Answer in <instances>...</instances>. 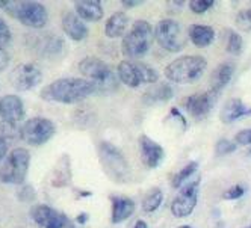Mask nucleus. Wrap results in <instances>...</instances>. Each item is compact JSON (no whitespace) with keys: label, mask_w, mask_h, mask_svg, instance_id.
<instances>
[{"label":"nucleus","mask_w":251,"mask_h":228,"mask_svg":"<svg viewBox=\"0 0 251 228\" xmlns=\"http://www.w3.org/2000/svg\"><path fill=\"white\" fill-rule=\"evenodd\" d=\"M96 92V85L82 77H64L44 86L40 95L46 101L73 104Z\"/></svg>","instance_id":"nucleus-1"},{"label":"nucleus","mask_w":251,"mask_h":228,"mask_svg":"<svg viewBox=\"0 0 251 228\" xmlns=\"http://www.w3.org/2000/svg\"><path fill=\"white\" fill-rule=\"evenodd\" d=\"M79 71L86 80L96 85V92L109 94L118 88V74H114L111 67L96 56H86L79 62Z\"/></svg>","instance_id":"nucleus-2"},{"label":"nucleus","mask_w":251,"mask_h":228,"mask_svg":"<svg viewBox=\"0 0 251 228\" xmlns=\"http://www.w3.org/2000/svg\"><path fill=\"white\" fill-rule=\"evenodd\" d=\"M153 27L146 20H136L132 29L124 35L121 50L123 55L130 59H138L147 55L153 44Z\"/></svg>","instance_id":"nucleus-3"},{"label":"nucleus","mask_w":251,"mask_h":228,"mask_svg":"<svg viewBox=\"0 0 251 228\" xmlns=\"http://www.w3.org/2000/svg\"><path fill=\"white\" fill-rule=\"evenodd\" d=\"M97 151L100 163L107 177L121 184L130 180V165L117 147H114L111 142L101 141L97 147Z\"/></svg>","instance_id":"nucleus-4"},{"label":"nucleus","mask_w":251,"mask_h":228,"mask_svg":"<svg viewBox=\"0 0 251 228\" xmlns=\"http://www.w3.org/2000/svg\"><path fill=\"white\" fill-rule=\"evenodd\" d=\"M206 67L207 61L203 56H180L165 68V77L174 83H191L204 73Z\"/></svg>","instance_id":"nucleus-5"},{"label":"nucleus","mask_w":251,"mask_h":228,"mask_svg":"<svg viewBox=\"0 0 251 228\" xmlns=\"http://www.w3.org/2000/svg\"><path fill=\"white\" fill-rule=\"evenodd\" d=\"M5 11L32 29H41L49 22L47 9L40 2H8Z\"/></svg>","instance_id":"nucleus-6"},{"label":"nucleus","mask_w":251,"mask_h":228,"mask_svg":"<svg viewBox=\"0 0 251 228\" xmlns=\"http://www.w3.org/2000/svg\"><path fill=\"white\" fill-rule=\"evenodd\" d=\"M30 154L25 148L12 150L0 166V182L8 184H22L27 175Z\"/></svg>","instance_id":"nucleus-7"},{"label":"nucleus","mask_w":251,"mask_h":228,"mask_svg":"<svg viewBox=\"0 0 251 228\" xmlns=\"http://www.w3.org/2000/svg\"><path fill=\"white\" fill-rule=\"evenodd\" d=\"M154 40L162 48L176 53V51L183 50L186 44V35L180 23L173 19H165L156 24Z\"/></svg>","instance_id":"nucleus-8"},{"label":"nucleus","mask_w":251,"mask_h":228,"mask_svg":"<svg viewBox=\"0 0 251 228\" xmlns=\"http://www.w3.org/2000/svg\"><path fill=\"white\" fill-rule=\"evenodd\" d=\"M22 137L29 145H43L49 139L53 137L56 133V127L53 124V121L43 116H35L25 122V126L20 129Z\"/></svg>","instance_id":"nucleus-9"},{"label":"nucleus","mask_w":251,"mask_h":228,"mask_svg":"<svg viewBox=\"0 0 251 228\" xmlns=\"http://www.w3.org/2000/svg\"><path fill=\"white\" fill-rule=\"evenodd\" d=\"M30 216L38 227L41 228H75L64 213L58 212L47 204H37L30 208Z\"/></svg>","instance_id":"nucleus-10"},{"label":"nucleus","mask_w":251,"mask_h":228,"mask_svg":"<svg viewBox=\"0 0 251 228\" xmlns=\"http://www.w3.org/2000/svg\"><path fill=\"white\" fill-rule=\"evenodd\" d=\"M43 80V71L35 64H22L12 69L9 76L11 85L17 91H30Z\"/></svg>","instance_id":"nucleus-11"},{"label":"nucleus","mask_w":251,"mask_h":228,"mask_svg":"<svg viewBox=\"0 0 251 228\" xmlns=\"http://www.w3.org/2000/svg\"><path fill=\"white\" fill-rule=\"evenodd\" d=\"M199 186L200 180H195L191 183H186V186L182 187L171 204V213L176 218H186L189 216L197 205V198H199Z\"/></svg>","instance_id":"nucleus-12"},{"label":"nucleus","mask_w":251,"mask_h":228,"mask_svg":"<svg viewBox=\"0 0 251 228\" xmlns=\"http://www.w3.org/2000/svg\"><path fill=\"white\" fill-rule=\"evenodd\" d=\"M217 98H218V94L213 92L212 90H209L206 92L192 94V95L186 97V100H185V109L194 118L201 119L215 106V103H217Z\"/></svg>","instance_id":"nucleus-13"},{"label":"nucleus","mask_w":251,"mask_h":228,"mask_svg":"<svg viewBox=\"0 0 251 228\" xmlns=\"http://www.w3.org/2000/svg\"><path fill=\"white\" fill-rule=\"evenodd\" d=\"M33 38V48L43 58L55 59L65 53V43L56 35H37Z\"/></svg>","instance_id":"nucleus-14"},{"label":"nucleus","mask_w":251,"mask_h":228,"mask_svg":"<svg viewBox=\"0 0 251 228\" xmlns=\"http://www.w3.org/2000/svg\"><path fill=\"white\" fill-rule=\"evenodd\" d=\"M0 118L8 124H17L25 118V104L20 97L5 95L0 98Z\"/></svg>","instance_id":"nucleus-15"},{"label":"nucleus","mask_w":251,"mask_h":228,"mask_svg":"<svg viewBox=\"0 0 251 228\" xmlns=\"http://www.w3.org/2000/svg\"><path fill=\"white\" fill-rule=\"evenodd\" d=\"M139 150H141V157L149 168H157L162 163L165 151L157 142H154L153 139H150L147 135H141L139 137Z\"/></svg>","instance_id":"nucleus-16"},{"label":"nucleus","mask_w":251,"mask_h":228,"mask_svg":"<svg viewBox=\"0 0 251 228\" xmlns=\"http://www.w3.org/2000/svg\"><path fill=\"white\" fill-rule=\"evenodd\" d=\"M62 30L73 41H83L88 37V27L82 19L75 12H65L62 15Z\"/></svg>","instance_id":"nucleus-17"},{"label":"nucleus","mask_w":251,"mask_h":228,"mask_svg":"<svg viewBox=\"0 0 251 228\" xmlns=\"http://www.w3.org/2000/svg\"><path fill=\"white\" fill-rule=\"evenodd\" d=\"M247 115H251V108H247L239 98H228L221 108L220 119L226 122V124H230V122Z\"/></svg>","instance_id":"nucleus-18"},{"label":"nucleus","mask_w":251,"mask_h":228,"mask_svg":"<svg viewBox=\"0 0 251 228\" xmlns=\"http://www.w3.org/2000/svg\"><path fill=\"white\" fill-rule=\"evenodd\" d=\"M111 203H112V215H111V218H112L114 224L124 222L126 219H129L135 213V201L132 198L112 195Z\"/></svg>","instance_id":"nucleus-19"},{"label":"nucleus","mask_w":251,"mask_h":228,"mask_svg":"<svg viewBox=\"0 0 251 228\" xmlns=\"http://www.w3.org/2000/svg\"><path fill=\"white\" fill-rule=\"evenodd\" d=\"M118 79L129 88H138L142 85L141 80V73H139V65L138 62L132 61H121L117 68Z\"/></svg>","instance_id":"nucleus-20"},{"label":"nucleus","mask_w":251,"mask_h":228,"mask_svg":"<svg viewBox=\"0 0 251 228\" xmlns=\"http://www.w3.org/2000/svg\"><path fill=\"white\" fill-rule=\"evenodd\" d=\"M233 73H235V65H233V64H230V62L220 64L217 68L213 69V73H212V79H210L212 80V86H210V90L220 95L221 91L230 83V80L233 77Z\"/></svg>","instance_id":"nucleus-21"},{"label":"nucleus","mask_w":251,"mask_h":228,"mask_svg":"<svg viewBox=\"0 0 251 228\" xmlns=\"http://www.w3.org/2000/svg\"><path fill=\"white\" fill-rule=\"evenodd\" d=\"M76 14L85 22H99L103 17V6L99 0H82L75 3Z\"/></svg>","instance_id":"nucleus-22"},{"label":"nucleus","mask_w":251,"mask_h":228,"mask_svg":"<svg viewBox=\"0 0 251 228\" xmlns=\"http://www.w3.org/2000/svg\"><path fill=\"white\" fill-rule=\"evenodd\" d=\"M129 24V17L127 14H124L123 11L114 12L109 19H107L104 24V35L107 38H120L124 35L126 29Z\"/></svg>","instance_id":"nucleus-23"},{"label":"nucleus","mask_w":251,"mask_h":228,"mask_svg":"<svg viewBox=\"0 0 251 228\" xmlns=\"http://www.w3.org/2000/svg\"><path fill=\"white\" fill-rule=\"evenodd\" d=\"M189 40L197 47H207L215 40V30L206 24H192L188 30Z\"/></svg>","instance_id":"nucleus-24"},{"label":"nucleus","mask_w":251,"mask_h":228,"mask_svg":"<svg viewBox=\"0 0 251 228\" xmlns=\"http://www.w3.org/2000/svg\"><path fill=\"white\" fill-rule=\"evenodd\" d=\"M173 88L168 83H159L150 90H147L142 95V103L144 104H154L160 101H167L173 98Z\"/></svg>","instance_id":"nucleus-25"},{"label":"nucleus","mask_w":251,"mask_h":228,"mask_svg":"<svg viewBox=\"0 0 251 228\" xmlns=\"http://www.w3.org/2000/svg\"><path fill=\"white\" fill-rule=\"evenodd\" d=\"M162 200H164L162 190H160L159 187H153L146 195L144 201H142V210L147 213L156 212V210L159 208V205L162 204Z\"/></svg>","instance_id":"nucleus-26"},{"label":"nucleus","mask_w":251,"mask_h":228,"mask_svg":"<svg viewBox=\"0 0 251 228\" xmlns=\"http://www.w3.org/2000/svg\"><path fill=\"white\" fill-rule=\"evenodd\" d=\"M199 169V163L197 162H189L185 168H182L180 171H177V174L173 177L171 180V186L173 187H178V186H182L192 174H195V171Z\"/></svg>","instance_id":"nucleus-27"},{"label":"nucleus","mask_w":251,"mask_h":228,"mask_svg":"<svg viewBox=\"0 0 251 228\" xmlns=\"http://www.w3.org/2000/svg\"><path fill=\"white\" fill-rule=\"evenodd\" d=\"M139 65V73H141V80L142 83H156L159 80V73L156 69L144 62H138Z\"/></svg>","instance_id":"nucleus-28"},{"label":"nucleus","mask_w":251,"mask_h":228,"mask_svg":"<svg viewBox=\"0 0 251 228\" xmlns=\"http://www.w3.org/2000/svg\"><path fill=\"white\" fill-rule=\"evenodd\" d=\"M244 47V41L241 38V35L236 32H230L227 38V51L231 55H239Z\"/></svg>","instance_id":"nucleus-29"},{"label":"nucleus","mask_w":251,"mask_h":228,"mask_svg":"<svg viewBox=\"0 0 251 228\" xmlns=\"http://www.w3.org/2000/svg\"><path fill=\"white\" fill-rule=\"evenodd\" d=\"M236 142H231L228 139H220L215 145V154L217 156H226V154H230L236 150Z\"/></svg>","instance_id":"nucleus-30"},{"label":"nucleus","mask_w":251,"mask_h":228,"mask_svg":"<svg viewBox=\"0 0 251 228\" xmlns=\"http://www.w3.org/2000/svg\"><path fill=\"white\" fill-rule=\"evenodd\" d=\"M236 24L239 29L248 32L251 30V9H242L236 15Z\"/></svg>","instance_id":"nucleus-31"},{"label":"nucleus","mask_w":251,"mask_h":228,"mask_svg":"<svg viewBox=\"0 0 251 228\" xmlns=\"http://www.w3.org/2000/svg\"><path fill=\"white\" fill-rule=\"evenodd\" d=\"M213 6V0H192L189 2V9L194 14H204Z\"/></svg>","instance_id":"nucleus-32"},{"label":"nucleus","mask_w":251,"mask_h":228,"mask_svg":"<svg viewBox=\"0 0 251 228\" xmlns=\"http://www.w3.org/2000/svg\"><path fill=\"white\" fill-rule=\"evenodd\" d=\"M17 195H19V200L23 201V203H30L32 200H35V189L30 186V184H23L20 187V190L17 192Z\"/></svg>","instance_id":"nucleus-33"},{"label":"nucleus","mask_w":251,"mask_h":228,"mask_svg":"<svg viewBox=\"0 0 251 228\" xmlns=\"http://www.w3.org/2000/svg\"><path fill=\"white\" fill-rule=\"evenodd\" d=\"M244 194H245L244 186L235 184V186H231L228 190L224 192V198H226V200H239Z\"/></svg>","instance_id":"nucleus-34"},{"label":"nucleus","mask_w":251,"mask_h":228,"mask_svg":"<svg viewBox=\"0 0 251 228\" xmlns=\"http://www.w3.org/2000/svg\"><path fill=\"white\" fill-rule=\"evenodd\" d=\"M11 41V30L8 27V24L0 19V47L8 44Z\"/></svg>","instance_id":"nucleus-35"},{"label":"nucleus","mask_w":251,"mask_h":228,"mask_svg":"<svg viewBox=\"0 0 251 228\" xmlns=\"http://www.w3.org/2000/svg\"><path fill=\"white\" fill-rule=\"evenodd\" d=\"M236 144L239 145H250L251 144V129H245V130H241L236 137H235Z\"/></svg>","instance_id":"nucleus-36"},{"label":"nucleus","mask_w":251,"mask_h":228,"mask_svg":"<svg viewBox=\"0 0 251 228\" xmlns=\"http://www.w3.org/2000/svg\"><path fill=\"white\" fill-rule=\"evenodd\" d=\"M8 62H9V55L3 50V47H0V73L6 68Z\"/></svg>","instance_id":"nucleus-37"},{"label":"nucleus","mask_w":251,"mask_h":228,"mask_svg":"<svg viewBox=\"0 0 251 228\" xmlns=\"http://www.w3.org/2000/svg\"><path fill=\"white\" fill-rule=\"evenodd\" d=\"M6 153H8V141L3 137H0V160L6 156Z\"/></svg>","instance_id":"nucleus-38"},{"label":"nucleus","mask_w":251,"mask_h":228,"mask_svg":"<svg viewBox=\"0 0 251 228\" xmlns=\"http://www.w3.org/2000/svg\"><path fill=\"white\" fill-rule=\"evenodd\" d=\"M142 2H139V0H123V2H121V5L124 8H133V6H138Z\"/></svg>","instance_id":"nucleus-39"},{"label":"nucleus","mask_w":251,"mask_h":228,"mask_svg":"<svg viewBox=\"0 0 251 228\" xmlns=\"http://www.w3.org/2000/svg\"><path fill=\"white\" fill-rule=\"evenodd\" d=\"M88 221V213H80V215H77V218H76V222L77 224H85Z\"/></svg>","instance_id":"nucleus-40"},{"label":"nucleus","mask_w":251,"mask_h":228,"mask_svg":"<svg viewBox=\"0 0 251 228\" xmlns=\"http://www.w3.org/2000/svg\"><path fill=\"white\" fill-rule=\"evenodd\" d=\"M133 228H149V227H147V224L144 221H136V224H135Z\"/></svg>","instance_id":"nucleus-41"},{"label":"nucleus","mask_w":251,"mask_h":228,"mask_svg":"<svg viewBox=\"0 0 251 228\" xmlns=\"http://www.w3.org/2000/svg\"><path fill=\"white\" fill-rule=\"evenodd\" d=\"M6 3H8V2H6V0H0V8H3V9H5Z\"/></svg>","instance_id":"nucleus-42"},{"label":"nucleus","mask_w":251,"mask_h":228,"mask_svg":"<svg viewBox=\"0 0 251 228\" xmlns=\"http://www.w3.org/2000/svg\"><path fill=\"white\" fill-rule=\"evenodd\" d=\"M178 228H192V227H189V225H183V227H178Z\"/></svg>","instance_id":"nucleus-43"},{"label":"nucleus","mask_w":251,"mask_h":228,"mask_svg":"<svg viewBox=\"0 0 251 228\" xmlns=\"http://www.w3.org/2000/svg\"><path fill=\"white\" fill-rule=\"evenodd\" d=\"M250 153H251V151H250Z\"/></svg>","instance_id":"nucleus-44"}]
</instances>
